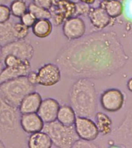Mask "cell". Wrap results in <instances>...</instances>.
Masks as SVG:
<instances>
[{
	"label": "cell",
	"mask_w": 132,
	"mask_h": 148,
	"mask_svg": "<svg viewBox=\"0 0 132 148\" xmlns=\"http://www.w3.org/2000/svg\"><path fill=\"white\" fill-rule=\"evenodd\" d=\"M82 2H84V3H87L88 5H93L94 2H96V0H79Z\"/></svg>",
	"instance_id": "cell-35"
},
{
	"label": "cell",
	"mask_w": 132,
	"mask_h": 148,
	"mask_svg": "<svg viewBox=\"0 0 132 148\" xmlns=\"http://www.w3.org/2000/svg\"><path fill=\"white\" fill-rule=\"evenodd\" d=\"M73 147H82V148H91V147H98V145H97L96 144H94V142L91 141V140H83L81 139V138H79L75 144H74Z\"/></svg>",
	"instance_id": "cell-30"
},
{
	"label": "cell",
	"mask_w": 132,
	"mask_h": 148,
	"mask_svg": "<svg viewBox=\"0 0 132 148\" xmlns=\"http://www.w3.org/2000/svg\"><path fill=\"white\" fill-rule=\"evenodd\" d=\"M127 13L128 15V17L132 19V0H129L128 6H127Z\"/></svg>",
	"instance_id": "cell-33"
},
{
	"label": "cell",
	"mask_w": 132,
	"mask_h": 148,
	"mask_svg": "<svg viewBox=\"0 0 132 148\" xmlns=\"http://www.w3.org/2000/svg\"><path fill=\"white\" fill-rule=\"evenodd\" d=\"M53 145L49 134L43 130L32 134L28 140V146L30 148H50Z\"/></svg>",
	"instance_id": "cell-18"
},
{
	"label": "cell",
	"mask_w": 132,
	"mask_h": 148,
	"mask_svg": "<svg viewBox=\"0 0 132 148\" xmlns=\"http://www.w3.org/2000/svg\"><path fill=\"white\" fill-rule=\"evenodd\" d=\"M74 127L81 139L93 141L98 137L100 134L96 122L88 117L77 116Z\"/></svg>",
	"instance_id": "cell-11"
},
{
	"label": "cell",
	"mask_w": 132,
	"mask_h": 148,
	"mask_svg": "<svg viewBox=\"0 0 132 148\" xmlns=\"http://www.w3.org/2000/svg\"><path fill=\"white\" fill-rule=\"evenodd\" d=\"M19 124L24 132L32 134L43 130L45 123L38 113L21 114Z\"/></svg>",
	"instance_id": "cell-15"
},
{
	"label": "cell",
	"mask_w": 132,
	"mask_h": 148,
	"mask_svg": "<svg viewBox=\"0 0 132 148\" xmlns=\"http://www.w3.org/2000/svg\"><path fill=\"white\" fill-rule=\"evenodd\" d=\"M27 78L29 82L33 85L38 84V73L35 71H29V73L27 75Z\"/></svg>",
	"instance_id": "cell-32"
},
{
	"label": "cell",
	"mask_w": 132,
	"mask_h": 148,
	"mask_svg": "<svg viewBox=\"0 0 132 148\" xmlns=\"http://www.w3.org/2000/svg\"><path fill=\"white\" fill-rule=\"evenodd\" d=\"M69 104L77 116H95L97 108V94L95 84L90 78H78L72 84L69 94Z\"/></svg>",
	"instance_id": "cell-2"
},
{
	"label": "cell",
	"mask_w": 132,
	"mask_h": 148,
	"mask_svg": "<svg viewBox=\"0 0 132 148\" xmlns=\"http://www.w3.org/2000/svg\"><path fill=\"white\" fill-rule=\"evenodd\" d=\"M19 18H20V22H22V24L25 25L28 27L29 29L33 26V25L35 24L36 21H37V18L35 17V16H34L33 14L32 13V12H30L29 11H27L26 12Z\"/></svg>",
	"instance_id": "cell-27"
},
{
	"label": "cell",
	"mask_w": 132,
	"mask_h": 148,
	"mask_svg": "<svg viewBox=\"0 0 132 148\" xmlns=\"http://www.w3.org/2000/svg\"><path fill=\"white\" fill-rule=\"evenodd\" d=\"M28 11L33 14L37 19H52V13L50 10L39 6L33 2H31L28 5Z\"/></svg>",
	"instance_id": "cell-24"
},
{
	"label": "cell",
	"mask_w": 132,
	"mask_h": 148,
	"mask_svg": "<svg viewBox=\"0 0 132 148\" xmlns=\"http://www.w3.org/2000/svg\"><path fill=\"white\" fill-rule=\"evenodd\" d=\"M9 7L12 15L16 18H21L28 11V5L24 0H13Z\"/></svg>",
	"instance_id": "cell-25"
},
{
	"label": "cell",
	"mask_w": 132,
	"mask_h": 148,
	"mask_svg": "<svg viewBox=\"0 0 132 148\" xmlns=\"http://www.w3.org/2000/svg\"><path fill=\"white\" fill-rule=\"evenodd\" d=\"M53 2L54 0H33V3H35L39 6L43 7L44 9H49V10H50V9L53 6Z\"/></svg>",
	"instance_id": "cell-31"
},
{
	"label": "cell",
	"mask_w": 132,
	"mask_h": 148,
	"mask_svg": "<svg viewBox=\"0 0 132 148\" xmlns=\"http://www.w3.org/2000/svg\"><path fill=\"white\" fill-rule=\"evenodd\" d=\"M101 1H103V2H108V1H110V0H101Z\"/></svg>",
	"instance_id": "cell-36"
},
{
	"label": "cell",
	"mask_w": 132,
	"mask_h": 148,
	"mask_svg": "<svg viewBox=\"0 0 132 148\" xmlns=\"http://www.w3.org/2000/svg\"><path fill=\"white\" fill-rule=\"evenodd\" d=\"M111 135L116 145L132 147V108L128 110L121 125L112 131Z\"/></svg>",
	"instance_id": "cell-7"
},
{
	"label": "cell",
	"mask_w": 132,
	"mask_h": 148,
	"mask_svg": "<svg viewBox=\"0 0 132 148\" xmlns=\"http://www.w3.org/2000/svg\"><path fill=\"white\" fill-rule=\"evenodd\" d=\"M8 55H13L22 60H31L34 56V48L24 39L16 40L1 46L0 60H3Z\"/></svg>",
	"instance_id": "cell-5"
},
{
	"label": "cell",
	"mask_w": 132,
	"mask_h": 148,
	"mask_svg": "<svg viewBox=\"0 0 132 148\" xmlns=\"http://www.w3.org/2000/svg\"><path fill=\"white\" fill-rule=\"evenodd\" d=\"M101 107L108 112L119 111L124 104V95L117 88H110L104 91L100 97Z\"/></svg>",
	"instance_id": "cell-9"
},
{
	"label": "cell",
	"mask_w": 132,
	"mask_h": 148,
	"mask_svg": "<svg viewBox=\"0 0 132 148\" xmlns=\"http://www.w3.org/2000/svg\"><path fill=\"white\" fill-rule=\"evenodd\" d=\"M127 88L130 91V92L132 93V77L128 80L127 82Z\"/></svg>",
	"instance_id": "cell-34"
},
{
	"label": "cell",
	"mask_w": 132,
	"mask_h": 148,
	"mask_svg": "<svg viewBox=\"0 0 132 148\" xmlns=\"http://www.w3.org/2000/svg\"><path fill=\"white\" fill-rule=\"evenodd\" d=\"M53 31V24L50 19L43 18L37 19L36 23L32 27V32L34 36L39 38H45L49 36Z\"/></svg>",
	"instance_id": "cell-20"
},
{
	"label": "cell",
	"mask_w": 132,
	"mask_h": 148,
	"mask_svg": "<svg viewBox=\"0 0 132 148\" xmlns=\"http://www.w3.org/2000/svg\"><path fill=\"white\" fill-rule=\"evenodd\" d=\"M76 2L72 0H54L50 9L52 20L56 26L63 24L66 20L75 16Z\"/></svg>",
	"instance_id": "cell-6"
},
{
	"label": "cell",
	"mask_w": 132,
	"mask_h": 148,
	"mask_svg": "<svg viewBox=\"0 0 132 148\" xmlns=\"http://www.w3.org/2000/svg\"><path fill=\"white\" fill-rule=\"evenodd\" d=\"M76 111L71 105L63 104L60 106L57 115V121L67 126H74L76 120Z\"/></svg>",
	"instance_id": "cell-19"
},
{
	"label": "cell",
	"mask_w": 132,
	"mask_h": 148,
	"mask_svg": "<svg viewBox=\"0 0 132 148\" xmlns=\"http://www.w3.org/2000/svg\"><path fill=\"white\" fill-rule=\"evenodd\" d=\"M88 16L92 25L98 30H103L107 28L111 21L110 16L101 6L91 8Z\"/></svg>",
	"instance_id": "cell-16"
},
{
	"label": "cell",
	"mask_w": 132,
	"mask_h": 148,
	"mask_svg": "<svg viewBox=\"0 0 132 148\" xmlns=\"http://www.w3.org/2000/svg\"><path fill=\"white\" fill-rule=\"evenodd\" d=\"M76 14L75 16H88V14L90 10V5L82 2L81 1L76 2Z\"/></svg>",
	"instance_id": "cell-28"
},
{
	"label": "cell",
	"mask_w": 132,
	"mask_h": 148,
	"mask_svg": "<svg viewBox=\"0 0 132 148\" xmlns=\"http://www.w3.org/2000/svg\"><path fill=\"white\" fill-rule=\"evenodd\" d=\"M43 101L41 95L36 91L30 93L24 97L19 107V111L21 114L37 113Z\"/></svg>",
	"instance_id": "cell-17"
},
{
	"label": "cell",
	"mask_w": 132,
	"mask_h": 148,
	"mask_svg": "<svg viewBox=\"0 0 132 148\" xmlns=\"http://www.w3.org/2000/svg\"><path fill=\"white\" fill-rule=\"evenodd\" d=\"M13 29L16 40L25 39L29 33V28L22 24L21 22H15Z\"/></svg>",
	"instance_id": "cell-26"
},
{
	"label": "cell",
	"mask_w": 132,
	"mask_h": 148,
	"mask_svg": "<svg viewBox=\"0 0 132 148\" xmlns=\"http://www.w3.org/2000/svg\"><path fill=\"white\" fill-rule=\"evenodd\" d=\"M12 15L10 7L7 6L6 5H0V23L9 21L10 18V16Z\"/></svg>",
	"instance_id": "cell-29"
},
{
	"label": "cell",
	"mask_w": 132,
	"mask_h": 148,
	"mask_svg": "<svg viewBox=\"0 0 132 148\" xmlns=\"http://www.w3.org/2000/svg\"><path fill=\"white\" fill-rule=\"evenodd\" d=\"M17 110L1 100L0 107V133L1 134L13 132L18 128L19 121Z\"/></svg>",
	"instance_id": "cell-8"
},
{
	"label": "cell",
	"mask_w": 132,
	"mask_h": 148,
	"mask_svg": "<svg viewBox=\"0 0 132 148\" xmlns=\"http://www.w3.org/2000/svg\"><path fill=\"white\" fill-rule=\"evenodd\" d=\"M36 90V85L29 82L27 76L0 83V97L9 105L19 108L24 97Z\"/></svg>",
	"instance_id": "cell-3"
},
{
	"label": "cell",
	"mask_w": 132,
	"mask_h": 148,
	"mask_svg": "<svg viewBox=\"0 0 132 148\" xmlns=\"http://www.w3.org/2000/svg\"><path fill=\"white\" fill-rule=\"evenodd\" d=\"M14 23L11 21H7L4 23H0V43L1 46L16 41L14 33Z\"/></svg>",
	"instance_id": "cell-21"
},
{
	"label": "cell",
	"mask_w": 132,
	"mask_h": 148,
	"mask_svg": "<svg viewBox=\"0 0 132 148\" xmlns=\"http://www.w3.org/2000/svg\"><path fill=\"white\" fill-rule=\"evenodd\" d=\"M31 69L30 60H23L21 63L14 66L5 67L0 74V83L17 77L27 76Z\"/></svg>",
	"instance_id": "cell-13"
},
{
	"label": "cell",
	"mask_w": 132,
	"mask_h": 148,
	"mask_svg": "<svg viewBox=\"0 0 132 148\" xmlns=\"http://www.w3.org/2000/svg\"><path fill=\"white\" fill-rule=\"evenodd\" d=\"M38 73V84L43 87H51L61 79V69L57 64L49 63L40 68Z\"/></svg>",
	"instance_id": "cell-10"
},
{
	"label": "cell",
	"mask_w": 132,
	"mask_h": 148,
	"mask_svg": "<svg viewBox=\"0 0 132 148\" xmlns=\"http://www.w3.org/2000/svg\"><path fill=\"white\" fill-rule=\"evenodd\" d=\"M86 32L85 22L80 16H74L66 20L63 24V33L69 41L81 38Z\"/></svg>",
	"instance_id": "cell-12"
},
{
	"label": "cell",
	"mask_w": 132,
	"mask_h": 148,
	"mask_svg": "<svg viewBox=\"0 0 132 148\" xmlns=\"http://www.w3.org/2000/svg\"><path fill=\"white\" fill-rule=\"evenodd\" d=\"M94 117L100 134L103 136H107L111 134L113 131L112 120L108 114L104 112H97Z\"/></svg>",
	"instance_id": "cell-22"
},
{
	"label": "cell",
	"mask_w": 132,
	"mask_h": 148,
	"mask_svg": "<svg viewBox=\"0 0 132 148\" xmlns=\"http://www.w3.org/2000/svg\"><path fill=\"white\" fill-rule=\"evenodd\" d=\"M60 108V105L56 99L52 97H47L43 100L37 113L43 119L45 124L51 123L57 120Z\"/></svg>",
	"instance_id": "cell-14"
},
{
	"label": "cell",
	"mask_w": 132,
	"mask_h": 148,
	"mask_svg": "<svg viewBox=\"0 0 132 148\" xmlns=\"http://www.w3.org/2000/svg\"><path fill=\"white\" fill-rule=\"evenodd\" d=\"M43 131L49 134L54 146L59 148L73 147L75 142L80 138L74 125L67 126L57 120L45 124Z\"/></svg>",
	"instance_id": "cell-4"
},
{
	"label": "cell",
	"mask_w": 132,
	"mask_h": 148,
	"mask_svg": "<svg viewBox=\"0 0 132 148\" xmlns=\"http://www.w3.org/2000/svg\"><path fill=\"white\" fill-rule=\"evenodd\" d=\"M100 6L103 7L111 18H116L122 15L124 5L120 0H110L108 2L101 1Z\"/></svg>",
	"instance_id": "cell-23"
},
{
	"label": "cell",
	"mask_w": 132,
	"mask_h": 148,
	"mask_svg": "<svg viewBox=\"0 0 132 148\" xmlns=\"http://www.w3.org/2000/svg\"><path fill=\"white\" fill-rule=\"evenodd\" d=\"M129 60L123 45L114 32H94L70 41L59 51L56 64L66 77L101 79L125 66Z\"/></svg>",
	"instance_id": "cell-1"
}]
</instances>
